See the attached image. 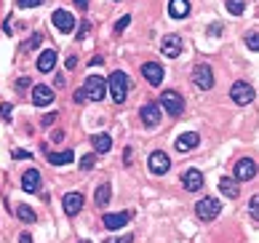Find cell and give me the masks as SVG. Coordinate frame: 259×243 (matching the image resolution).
Returning a JSON list of instances; mask_svg holds the SVG:
<instances>
[{
	"label": "cell",
	"instance_id": "cell-1",
	"mask_svg": "<svg viewBox=\"0 0 259 243\" xmlns=\"http://www.w3.org/2000/svg\"><path fill=\"white\" fill-rule=\"evenodd\" d=\"M128 75L126 72H112L110 75V80H107V89H110V94H112V102L115 104H123L126 102V96H128Z\"/></svg>",
	"mask_w": 259,
	"mask_h": 243
},
{
	"label": "cell",
	"instance_id": "cell-2",
	"mask_svg": "<svg viewBox=\"0 0 259 243\" xmlns=\"http://www.w3.org/2000/svg\"><path fill=\"white\" fill-rule=\"evenodd\" d=\"M230 96H233V102L235 104H251L254 102V96H256V91H254V86L251 83H246V80H235L233 83V89H230Z\"/></svg>",
	"mask_w": 259,
	"mask_h": 243
},
{
	"label": "cell",
	"instance_id": "cell-3",
	"mask_svg": "<svg viewBox=\"0 0 259 243\" xmlns=\"http://www.w3.org/2000/svg\"><path fill=\"white\" fill-rule=\"evenodd\" d=\"M83 91L89 94V99H91V102H102L104 96H107V83H104L99 75H89V77H85Z\"/></svg>",
	"mask_w": 259,
	"mask_h": 243
},
{
	"label": "cell",
	"instance_id": "cell-4",
	"mask_svg": "<svg viewBox=\"0 0 259 243\" xmlns=\"http://www.w3.org/2000/svg\"><path fill=\"white\" fill-rule=\"evenodd\" d=\"M219 211H222V203H219L217 198H203V200H198V206H195L198 219H203V222L217 219V217H219Z\"/></svg>",
	"mask_w": 259,
	"mask_h": 243
},
{
	"label": "cell",
	"instance_id": "cell-5",
	"mask_svg": "<svg viewBox=\"0 0 259 243\" xmlns=\"http://www.w3.org/2000/svg\"><path fill=\"white\" fill-rule=\"evenodd\" d=\"M160 104L166 107V112L174 115V118H179V115L185 112V99H182V94H177V91H163Z\"/></svg>",
	"mask_w": 259,
	"mask_h": 243
},
{
	"label": "cell",
	"instance_id": "cell-6",
	"mask_svg": "<svg viewBox=\"0 0 259 243\" xmlns=\"http://www.w3.org/2000/svg\"><path fill=\"white\" fill-rule=\"evenodd\" d=\"M193 83L203 91H208L211 86H214V70H211V64H198L195 67L193 70Z\"/></svg>",
	"mask_w": 259,
	"mask_h": 243
},
{
	"label": "cell",
	"instance_id": "cell-7",
	"mask_svg": "<svg viewBox=\"0 0 259 243\" xmlns=\"http://www.w3.org/2000/svg\"><path fill=\"white\" fill-rule=\"evenodd\" d=\"M51 22H54V27L59 32H72L75 30V16L70 11H64V8H56L54 16H51Z\"/></svg>",
	"mask_w": 259,
	"mask_h": 243
},
{
	"label": "cell",
	"instance_id": "cell-8",
	"mask_svg": "<svg viewBox=\"0 0 259 243\" xmlns=\"http://www.w3.org/2000/svg\"><path fill=\"white\" fill-rule=\"evenodd\" d=\"M147 166H150V171L155 174V177H163V174H168V169H171V160H168V155L166 152H152L150 155V160H147Z\"/></svg>",
	"mask_w": 259,
	"mask_h": 243
},
{
	"label": "cell",
	"instance_id": "cell-9",
	"mask_svg": "<svg viewBox=\"0 0 259 243\" xmlns=\"http://www.w3.org/2000/svg\"><path fill=\"white\" fill-rule=\"evenodd\" d=\"M139 118H142V123H145L147 129H155V126L160 123V104L147 102V104L139 110Z\"/></svg>",
	"mask_w": 259,
	"mask_h": 243
},
{
	"label": "cell",
	"instance_id": "cell-10",
	"mask_svg": "<svg viewBox=\"0 0 259 243\" xmlns=\"http://www.w3.org/2000/svg\"><path fill=\"white\" fill-rule=\"evenodd\" d=\"M233 174H235V179H238V182H248V179H254V177H256V163H254L251 158H243V160H238V163H235Z\"/></svg>",
	"mask_w": 259,
	"mask_h": 243
},
{
	"label": "cell",
	"instance_id": "cell-11",
	"mask_svg": "<svg viewBox=\"0 0 259 243\" xmlns=\"http://www.w3.org/2000/svg\"><path fill=\"white\" fill-rule=\"evenodd\" d=\"M182 187H185L187 192H198L200 187H203V174H200L198 169H187L185 174H182Z\"/></svg>",
	"mask_w": 259,
	"mask_h": 243
},
{
	"label": "cell",
	"instance_id": "cell-12",
	"mask_svg": "<svg viewBox=\"0 0 259 243\" xmlns=\"http://www.w3.org/2000/svg\"><path fill=\"white\" fill-rule=\"evenodd\" d=\"M131 222V211H118V214H104L102 225L107 230H120L123 225H128Z\"/></svg>",
	"mask_w": 259,
	"mask_h": 243
},
{
	"label": "cell",
	"instance_id": "cell-13",
	"mask_svg": "<svg viewBox=\"0 0 259 243\" xmlns=\"http://www.w3.org/2000/svg\"><path fill=\"white\" fill-rule=\"evenodd\" d=\"M160 54L168 56V59H177V56L182 54V40L177 35H166V37H163V43H160Z\"/></svg>",
	"mask_w": 259,
	"mask_h": 243
},
{
	"label": "cell",
	"instance_id": "cell-14",
	"mask_svg": "<svg viewBox=\"0 0 259 243\" xmlns=\"http://www.w3.org/2000/svg\"><path fill=\"white\" fill-rule=\"evenodd\" d=\"M217 184H219V192H222L225 198H238L241 195V182H238L235 177H222Z\"/></svg>",
	"mask_w": 259,
	"mask_h": 243
},
{
	"label": "cell",
	"instance_id": "cell-15",
	"mask_svg": "<svg viewBox=\"0 0 259 243\" xmlns=\"http://www.w3.org/2000/svg\"><path fill=\"white\" fill-rule=\"evenodd\" d=\"M142 75H145V80H147L150 86H160V83H163V67L155 64V62L142 64Z\"/></svg>",
	"mask_w": 259,
	"mask_h": 243
},
{
	"label": "cell",
	"instance_id": "cell-16",
	"mask_svg": "<svg viewBox=\"0 0 259 243\" xmlns=\"http://www.w3.org/2000/svg\"><path fill=\"white\" fill-rule=\"evenodd\" d=\"M54 99L56 96H54V91L49 89V86H35L32 89V104L35 107H49Z\"/></svg>",
	"mask_w": 259,
	"mask_h": 243
},
{
	"label": "cell",
	"instance_id": "cell-17",
	"mask_svg": "<svg viewBox=\"0 0 259 243\" xmlns=\"http://www.w3.org/2000/svg\"><path fill=\"white\" fill-rule=\"evenodd\" d=\"M62 203H64V214H67V217H75V214H80V209H83V195H80V192H67Z\"/></svg>",
	"mask_w": 259,
	"mask_h": 243
},
{
	"label": "cell",
	"instance_id": "cell-18",
	"mask_svg": "<svg viewBox=\"0 0 259 243\" xmlns=\"http://www.w3.org/2000/svg\"><path fill=\"white\" fill-rule=\"evenodd\" d=\"M22 190H24V192H37V190H40V171H37V169L24 171V177H22Z\"/></svg>",
	"mask_w": 259,
	"mask_h": 243
},
{
	"label": "cell",
	"instance_id": "cell-19",
	"mask_svg": "<svg viewBox=\"0 0 259 243\" xmlns=\"http://www.w3.org/2000/svg\"><path fill=\"white\" fill-rule=\"evenodd\" d=\"M198 142H200L198 134L195 131H187V134H182V137H177V150L179 152H190V150L198 147Z\"/></svg>",
	"mask_w": 259,
	"mask_h": 243
},
{
	"label": "cell",
	"instance_id": "cell-20",
	"mask_svg": "<svg viewBox=\"0 0 259 243\" xmlns=\"http://www.w3.org/2000/svg\"><path fill=\"white\" fill-rule=\"evenodd\" d=\"M54 67H56V51H51V48L40 51V56H37V70H40V72H51Z\"/></svg>",
	"mask_w": 259,
	"mask_h": 243
},
{
	"label": "cell",
	"instance_id": "cell-21",
	"mask_svg": "<svg viewBox=\"0 0 259 243\" xmlns=\"http://www.w3.org/2000/svg\"><path fill=\"white\" fill-rule=\"evenodd\" d=\"M91 144H94V150H97L99 155H104V152L112 150V137H110V134H94Z\"/></svg>",
	"mask_w": 259,
	"mask_h": 243
},
{
	"label": "cell",
	"instance_id": "cell-22",
	"mask_svg": "<svg viewBox=\"0 0 259 243\" xmlns=\"http://www.w3.org/2000/svg\"><path fill=\"white\" fill-rule=\"evenodd\" d=\"M168 14L174 19H187L190 16V3H187V0H171V3H168Z\"/></svg>",
	"mask_w": 259,
	"mask_h": 243
},
{
	"label": "cell",
	"instance_id": "cell-23",
	"mask_svg": "<svg viewBox=\"0 0 259 243\" xmlns=\"http://www.w3.org/2000/svg\"><path fill=\"white\" fill-rule=\"evenodd\" d=\"M46 155H49V163L51 166H64V163L72 160V150H64V152H49V147H46Z\"/></svg>",
	"mask_w": 259,
	"mask_h": 243
},
{
	"label": "cell",
	"instance_id": "cell-24",
	"mask_svg": "<svg viewBox=\"0 0 259 243\" xmlns=\"http://www.w3.org/2000/svg\"><path fill=\"white\" fill-rule=\"evenodd\" d=\"M107 200H110V184H99L97 195H94V203L97 206H107Z\"/></svg>",
	"mask_w": 259,
	"mask_h": 243
},
{
	"label": "cell",
	"instance_id": "cell-25",
	"mask_svg": "<svg viewBox=\"0 0 259 243\" xmlns=\"http://www.w3.org/2000/svg\"><path fill=\"white\" fill-rule=\"evenodd\" d=\"M16 217L22 219V222H30V225H32V222L37 219V214H35L30 206H19V209H16Z\"/></svg>",
	"mask_w": 259,
	"mask_h": 243
},
{
	"label": "cell",
	"instance_id": "cell-26",
	"mask_svg": "<svg viewBox=\"0 0 259 243\" xmlns=\"http://www.w3.org/2000/svg\"><path fill=\"white\" fill-rule=\"evenodd\" d=\"M243 8H246V0H227V11L233 16H241Z\"/></svg>",
	"mask_w": 259,
	"mask_h": 243
},
{
	"label": "cell",
	"instance_id": "cell-27",
	"mask_svg": "<svg viewBox=\"0 0 259 243\" xmlns=\"http://www.w3.org/2000/svg\"><path fill=\"white\" fill-rule=\"evenodd\" d=\"M246 46L251 48V51H259V32H248L246 35Z\"/></svg>",
	"mask_w": 259,
	"mask_h": 243
},
{
	"label": "cell",
	"instance_id": "cell-28",
	"mask_svg": "<svg viewBox=\"0 0 259 243\" xmlns=\"http://www.w3.org/2000/svg\"><path fill=\"white\" fill-rule=\"evenodd\" d=\"M94 163H97V155H83V160H80V169L83 171H89V169H94Z\"/></svg>",
	"mask_w": 259,
	"mask_h": 243
},
{
	"label": "cell",
	"instance_id": "cell-29",
	"mask_svg": "<svg viewBox=\"0 0 259 243\" xmlns=\"http://www.w3.org/2000/svg\"><path fill=\"white\" fill-rule=\"evenodd\" d=\"M248 211H251V217H254V219H259V195L251 198V203H248Z\"/></svg>",
	"mask_w": 259,
	"mask_h": 243
},
{
	"label": "cell",
	"instance_id": "cell-30",
	"mask_svg": "<svg viewBox=\"0 0 259 243\" xmlns=\"http://www.w3.org/2000/svg\"><path fill=\"white\" fill-rule=\"evenodd\" d=\"M128 24H131V16H120V19H118V24H115V32H123Z\"/></svg>",
	"mask_w": 259,
	"mask_h": 243
},
{
	"label": "cell",
	"instance_id": "cell-31",
	"mask_svg": "<svg viewBox=\"0 0 259 243\" xmlns=\"http://www.w3.org/2000/svg\"><path fill=\"white\" fill-rule=\"evenodd\" d=\"M16 3L22 6V8H35V6H40L43 0H16Z\"/></svg>",
	"mask_w": 259,
	"mask_h": 243
},
{
	"label": "cell",
	"instance_id": "cell-32",
	"mask_svg": "<svg viewBox=\"0 0 259 243\" xmlns=\"http://www.w3.org/2000/svg\"><path fill=\"white\" fill-rule=\"evenodd\" d=\"M104 243H134V235H123V238H107Z\"/></svg>",
	"mask_w": 259,
	"mask_h": 243
},
{
	"label": "cell",
	"instance_id": "cell-33",
	"mask_svg": "<svg viewBox=\"0 0 259 243\" xmlns=\"http://www.w3.org/2000/svg\"><path fill=\"white\" fill-rule=\"evenodd\" d=\"M8 115H11V104H0V118H3V120H11Z\"/></svg>",
	"mask_w": 259,
	"mask_h": 243
},
{
	"label": "cell",
	"instance_id": "cell-34",
	"mask_svg": "<svg viewBox=\"0 0 259 243\" xmlns=\"http://www.w3.org/2000/svg\"><path fill=\"white\" fill-rule=\"evenodd\" d=\"M56 118H59V115H56V112H49V115H46V118H43L40 123L46 126V129H49V126H51V123H56Z\"/></svg>",
	"mask_w": 259,
	"mask_h": 243
},
{
	"label": "cell",
	"instance_id": "cell-35",
	"mask_svg": "<svg viewBox=\"0 0 259 243\" xmlns=\"http://www.w3.org/2000/svg\"><path fill=\"white\" fill-rule=\"evenodd\" d=\"M75 102H78V104H83V102H89V94H85L83 89H78V91H75Z\"/></svg>",
	"mask_w": 259,
	"mask_h": 243
},
{
	"label": "cell",
	"instance_id": "cell-36",
	"mask_svg": "<svg viewBox=\"0 0 259 243\" xmlns=\"http://www.w3.org/2000/svg\"><path fill=\"white\" fill-rule=\"evenodd\" d=\"M208 35H211V37L222 35V24H208Z\"/></svg>",
	"mask_w": 259,
	"mask_h": 243
},
{
	"label": "cell",
	"instance_id": "cell-37",
	"mask_svg": "<svg viewBox=\"0 0 259 243\" xmlns=\"http://www.w3.org/2000/svg\"><path fill=\"white\" fill-rule=\"evenodd\" d=\"M37 43H40V35H32V40L27 43L24 48H27V51H32V48H37Z\"/></svg>",
	"mask_w": 259,
	"mask_h": 243
},
{
	"label": "cell",
	"instance_id": "cell-38",
	"mask_svg": "<svg viewBox=\"0 0 259 243\" xmlns=\"http://www.w3.org/2000/svg\"><path fill=\"white\" fill-rule=\"evenodd\" d=\"M14 158H16V160H24V158L30 160V152H24V150H14Z\"/></svg>",
	"mask_w": 259,
	"mask_h": 243
},
{
	"label": "cell",
	"instance_id": "cell-39",
	"mask_svg": "<svg viewBox=\"0 0 259 243\" xmlns=\"http://www.w3.org/2000/svg\"><path fill=\"white\" fill-rule=\"evenodd\" d=\"M27 86H30V77H19V80H16V89H19V91L27 89Z\"/></svg>",
	"mask_w": 259,
	"mask_h": 243
},
{
	"label": "cell",
	"instance_id": "cell-40",
	"mask_svg": "<svg viewBox=\"0 0 259 243\" xmlns=\"http://www.w3.org/2000/svg\"><path fill=\"white\" fill-rule=\"evenodd\" d=\"M89 30H91V24H89V22H85V24L80 27V35H78V37H85V32H89Z\"/></svg>",
	"mask_w": 259,
	"mask_h": 243
},
{
	"label": "cell",
	"instance_id": "cell-41",
	"mask_svg": "<svg viewBox=\"0 0 259 243\" xmlns=\"http://www.w3.org/2000/svg\"><path fill=\"white\" fill-rule=\"evenodd\" d=\"M19 243H32V238L27 235V232H22V235H19Z\"/></svg>",
	"mask_w": 259,
	"mask_h": 243
},
{
	"label": "cell",
	"instance_id": "cell-42",
	"mask_svg": "<svg viewBox=\"0 0 259 243\" xmlns=\"http://www.w3.org/2000/svg\"><path fill=\"white\" fill-rule=\"evenodd\" d=\"M75 64H78V59H75V56H70V59H67V70H72Z\"/></svg>",
	"mask_w": 259,
	"mask_h": 243
},
{
	"label": "cell",
	"instance_id": "cell-43",
	"mask_svg": "<svg viewBox=\"0 0 259 243\" xmlns=\"http://www.w3.org/2000/svg\"><path fill=\"white\" fill-rule=\"evenodd\" d=\"M75 6H78V8H85V6H89V0H75Z\"/></svg>",
	"mask_w": 259,
	"mask_h": 243
},
{
	"label": "cell",
	"instance_id": "cell-44",
	"mask_svg": "<svg viewBox=\"0 0 259 243\" xmlns=\"http://www.w3.org/2000/svg\"><path fill=\"white\" fill-rule=\"evenodd\" d=\"M80 243H89V240H80Z\"/></svg>",
	"mask_w": 259,
	"mask_h": 243
}]
</instances>
